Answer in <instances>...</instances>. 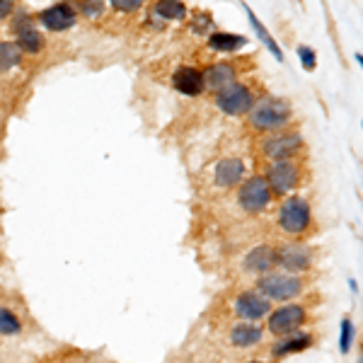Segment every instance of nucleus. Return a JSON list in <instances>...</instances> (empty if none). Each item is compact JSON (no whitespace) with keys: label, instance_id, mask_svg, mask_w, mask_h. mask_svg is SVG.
Returning <instances> with one entry per match:
<instances>
[{"label":"nucleus","instance_id":"1","mask_svg":"<svg viewBox=\"0 0 363 363\" xmlns=\"http://www.w3.org/2000/svg\"><path fill=\"white\" fill-rule=\"evenodd\" d=\"M247 121L255 131H264V133L284 131L291 121V104L281 97L255 99V104H252V109L247 112Z\"/></svg>","mask_w":363,"mask_h":363},{"label":"nucleus","instance_id":"2","mask_svg":"<svg viewBox=\"0 0 363 363\" xmlns=\"http://www.w3.org/2000/svg\"><path fill=\"white\" fill-rule=\"evenodd\" d=\"M257 289L267 301H277V303H289L303 294L306 289V281L301 277H291V274H277L269 272L259 281H257Z\"/></svg>","mask_w":363,"mask_h":363},{"label":"nucleus","instance_id":"3","mask_svg":"<svg viewBox=\"0 0 363 363\" xmlns=\"http://www.w3.org/2000/svg\"><path fill=\"white\" fill-rule=\"evenodd\" d=\"M267 318H269L267 327L274 337H291V335H296V330H301V327L306 325L308 313L303 306H296V303L291 306V303H286V306L272 310Z\"/></svg>","mask_w":363,"mask_h":363},{"label":"nucleus","instance_id":"4","mask_svg":"<svg viewBox=\"0 0 363 363\" xmlns=\"http://www.w3.org/2000/svg\"><path fill=\"white\" fill-rule=\"evenodd\" d=\"M303 148V138L298 131H277L262 140V153L272 162L291 160Z\"/></svg>","mask_w":363,"mask_h":363},{"label":"nucleus","instance_id":"5","mask_svg":"<svg viewBox=\"0 0 363 363\" xmlns=\"http://www.w3.org/2000/svg\"><path fill=\"white\" fill-rule=\"evenodd\" d=\"M310 218H313L310 203L301 196H289L279 211V223L286 233H291V235L306 233L310 228Z\"/></svg>","mask_w":363,"mask_h":363},{"label":"nucleus","instance_id":"6","mask_svg":"<svg viewBox=\"0 0 363 363\" xmlns=\"http://www.w3.org/2000/svg\"><path fill=\"white\" fill-rule=\"evenodd\" d=\"M255 104V95H252L250 87H245L242 83H233L225 90L216 92V107L220 112L230 114V116H242L247 114Z\"/></svg>","mask_w":363,"mask_h":363},{"label":"nucleus","instance_id":"7","mask_svg":"<svg viewBox=\"0 0 363 363\" xmlns=\"http://www.w3.org/2000/svg\"><path fill=\"white\" fill-rule=\"evenodd\" d=\"M264 179L269 184V189H272V194L284 196L298 186V182H301V167H298L294 160L272 162L264 174Z\"/></svg>","mask_w":363,"mask_h":363},{"label":"nucleus","instance_id":"8","mask_svg":"<svg viewBox=\"0 0 363 363\" xmlns=\"http://www.w3.org/2000/svg\"><path fill=\"white\" fill-rule=\"evenodd\" d=\"M240 206L245 211H250V213H259V211H264L269 206V201H272V189H269L267 179L262 177V174H255V177H247L242 182V186H240Z\"/></svg>","mask_w":363,"mask_h":363},{"label":"nucleus","instance_id":"9","mask_svg":"<svg viewBox=\"0 0 363 363\" xmlns=\"http://www.w3.org/2000/svg\"><path fill=\"white\" fill-rule=\"evenodd\" d=\"M269 313H272V301H267V298L262 294H257V291H245V294L238 296L235 315L240 320L255 325V322L264 320Z\"/></svg>","mask_w":363,"mask_h":363},{"label":"nucleus","instance_id":"10","mask_svg":"<svg viewBox=\"0 0 363 363\" xmlns=\"http://www.w3.org/2000/svg\"><path fill=\"white\" fill-rule=\"evenodd\" d=\"M277 257H279V264L286 267L289 272H308L310 269V262H313V252H310V247H306V245L301 242H289L284 245L281 250H277Z\"/></svg>","mask_w":363,"mask_h":363},{"label":"nucleus","instance_id":"11","mask_svg":"<svg viewBox=\"0 0 363 363\" xmlns=\"http://www.w3.org/2000/svg\"><path fill=\"white\" fill-rule=\"evenodd\" d=\"M42 22L46 29H51V32H63V29H70L75 25V20H78V15H75V10L70 8V5H51V8H46L42 15Z\"/></svg>","mask_w":363,"mask_h":363},{"label":"nucleus","instance_id":"12","mask_svg":"<svg viewBox=\"0 0 363 363\" xmlns=\"http://www.w3.org/2000/svg\"><path fill=\"white\" fill-rule=\"evenodd\" d=\"M201 75H203V87H211L216 92L225 90L228 85L235 83V68L230 63H213Z\"/></svg>","mask_w":363,"mask_h":363},{"label":"nucleus","instance_id":"13","mask_svg":"<svg viewBox=\"0 0 363 363\" xmlns=\"http://www.w3.org/2000/svg\"><path fill=\"white\" fill-rule=\"evenodd\" d=\"M242 174H245V165L240 157H223V160L216 165V184L230 189L238 182H242Z\"/></svg>","mask_w":363,"mask_h":363},{"label":"nucleus","instance_id":"14","mask_svg":"<svg viewBox=\"0 0 363 363\" xmlns=\"http://www.w3.org/2000/svg\"><path fill=\"white\" fill-rule=\"evenodd\" d=\"M279 264V257H277V247H269V245H262V247H255L245 259V267L250 272L257 274H269L274 272V267Z\"/></svg>","mask_w":363,"mask_h":363},{"label":"nucleus","instance_id":"15","mask_svg":"<svg viewBox=\"0 0 363 363\" xmlns=\"http://www.w3.org/2000/svg\"><path fill=\"white\" fill-rule=\"evenodd\" d=\"M172 83H174V87H177L179 92H184V95H199V92H203V75H201V70L189 68V66L174 70Z\"/></svg>","mask_w":363,"mask_h":363},{"label":"nucleus","instance_id":"16","mask_svg":"<svg viewBox=\"0 0 363 363\" xmlns=\"http://www.w3.org/2000/svg\"><path fill=\"white\" fill-rule=\"evenodd\" d=\"M230 342L235 347H255V344L262 342V330L252 322H242V325H235L230 330Z\"/></svg>","mask_w":363,"mask_h":363},{"label":"nucleus","instance_id":"17","mask_svg":"<svg viewBox=\"0 0 363 363\" xmlns=\"http://www.w3.org/2000/svg\"><path fill=\"white\" fill-rule=\"evenodd\" d=\"M310 344H313V337L310 335H291L286 342H281L272 349V356L274 359H281V356L298 354V351H306Z\"/></svg>","mask_w":363,"mask_h":363},{"label":"nucleus","instance_id":"18","mask_svg":"<svg viewBox=\"0 0 363 363\" xmlns=\"http://www.w3.org/2000/svg\"><path fill=\"white\" fill-rule=\"evenodd\" d=\"M245 44H247V39H245L242 34H228V32H216V34H211V39H208V46L216 51H238V49H242Z\"/></svg>","mask_w":363,"mask_h":363},{"label":"nucleus","instance_id":"19","mask_svg":"<svg viewBox=\"0 0 363 363\" xmlns=\"http://www.w3.org/2000/svg\"><path fill=\"white\" fill-rule=\"evenodd\" d=\"M42 46H44V37L34 27L17 34V49H20L22 54H39Z\"/></svg>","mask_w":363,"mask_h":363},{"label":"nucleus","instance_id":"20","mask_svg":"<svg viewBox=\"0 0 363 363\" xmlns=\"http://www.w3.org/2000/svg\"><path fill=\"white\" fill-rule=\"evenodd\" d=\"M22 51L17 49L15 42H0V73H8L15 66H20Z\"/></svg>","mask_w":363,"mask_h":363},{"label":"nucleus","instance_id":"21","mask_svg":"<svg viewBox=\"0 0 363 363\" xmlns=\"http://www.w3.org/2000/svg\"><path fill=\"white\" fill-rule=\"evenodd\" d=\"M245 13H247L250 22H252V27H255V32L259 34V39H262V42H264V44L269 46V51H272V54L277 56V61H284V51L279 49V44L274 42V37H272V34L267 32V27L262 25V20H259V17H257L255 13H252L250 8H245Z\"/></svg>","mask_w":363,"mask_h":363},{"label":"nucleus","instance_id":"22","mask_svg":"<svg viewBox=\"0 0 363 363\" xmlns=\"http://www.w3.org/2000/svg\"><path fill=\"white\" fill-rule=\"evenodd\" d=\"M22 332V322L20 318L8 308H0V335L3 337H15Z\"/></svg>","mask_w":363,"mask_h":363},{"label":"nucleus","instance_id":"23","mask_svg":"<svg viewBox=\"0 0 363 363\" xmlns=\"http://www.w3.org/2000/svg\"><path fill=\"white\" fill-rule=\"evenodd\" d=\"M155 13L165 20H182L186 15L184 3H177V0H165V3H157L155 5Z\"/></svg>","mask_w":363,"mask_h":363},{"label":"nucleus","instance_id":"24","mask_svg":"<svg viewBox=\"0 0 363 363\" xmlns=\"http://www.w3.org/2000/svg\"><path fill=\"white\" fill-rule=\"evenodd\" d=\"M351 339H354V322L351 320H342V354H347L351 349Z\"/></svg>","mask_w":363,"mask_h":363},{"label":"nucleus","instance_id":"25","mask_svg":"<svg viewBox=\"0 0 363 363\" xmlns=\"http://www.w3.org/2000/svg\"><path fill=\"white\" fill-rule=\"evenodd\" d=\"M298 54H301V58H303V68H306V70L315 68V51L313 49H308V46H301V49H298Z\"/></svg>","mask_w":363,"mask_h":363},{"label":"nucleus","instance_id":"26","mask_svg":"<svg viewBox=\"0 0 363 363\" xmlns=\"http://www.w3.org/2000/svg\"><path fill=\"white\" fill-rule=\"evenodd\" d=\"M116 10H124V13H131V10L140 8V0H114Z\"/></svg>","mask_w":363,"mask_h":363},{"label":"nucleus","instance_id":"27","mask_svg":"<svg viewBox=\"0 0 363 363\" xmlns=\"http://www.w3.org/2000/svg\"><path fill=\"white\" fill-rule=\"evenodd\" d=\"M80 10H83L85 15H97L99 10H102V3H95V5H92V3H80Z\"/></svg>","mask_w":363,"mask_h":363},{"label":"nucleus","instance_id":"28","mask_svg":"<svg viewBox=\"0 0 363 363\" xmlns=\"http://www.w3.org/2000/svg\"><path fill=\"white\" fill-rule=\"evenodd\" d=\"M13 8H15L13 3H8V0H0V20H5V17L13 13Z\"/></svg>","mask_w":363,"mask_h":363},{"label":"nucleus","instance_id":"29","mask_svg":"<svg viewBox=\"0 0 363 363\" xmlns=\"http://www.w3.org/2000/svg\"><path fill=\"white\" fill-rule=\"evenodd\" d=\"M250 363H262V361H250Z\"/></svg>","mask_w":363,"mask_h":363}]
</instances>
